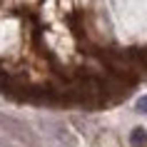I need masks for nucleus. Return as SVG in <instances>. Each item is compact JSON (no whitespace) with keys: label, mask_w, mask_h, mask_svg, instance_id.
<instances>
[{"label":"nucleus","mask_w":147,"mask_h":147,"mask_svg":"<svg viewBox=\"0 0 147 147\" xmlns=\"http://www.w3.org/2000/svg\"><path fill=\"white\" fill-rule=\"evenodd\" d=\"M130 142H132L135 147L147 145V132L142 130V127H135V130H132V135H130Z\"/></svg>","instance_id":"nucleus-1"},{"label":"nucleus","mask_w":147,"mask_h":147,"mask_svg":"<svg viewBox=\"0 0 147 147\" xmlns=\"http://www.w3.org/2000/svg\"><path fill=\"white\" fill-rule=\"evenodd\" d=\"M135 107H137V112H147V95H145V97H140Z\"/></svg>","instance_id":"nucleus-2"}]
</instances>
